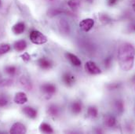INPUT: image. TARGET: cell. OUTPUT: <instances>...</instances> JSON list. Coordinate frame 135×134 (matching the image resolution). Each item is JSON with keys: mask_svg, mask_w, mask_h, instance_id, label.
Here are the masks:
<instances>
[{"mask_svg": "<svg viewBox=\"0 0 135 134\" xmlns=\"http://www.w3.org/2000/svg\"><path fill=\"white\" fill-rule=\"evenodd\" d=\"M22 112L29 118L35 119L36 118L37 115H38V111L36 109H35L32 107L30 106H25L22 108Z\"/></svg>", "mask_w": 135, "mask_h": 134, "instance_id": "30bf717a", "label": "cell"}, {"mask_svg": "<svg viewBox=\"0 0 135 134\" xmlns=\"http://www.w3.org/2000/svg\"><path fill=\"white\" fill-rule=\"evenodd\" d=\"M117 2H118V0H108V5L110 6H112L115 4H116Z\"/></svg>", "mask_w": 135, "mask_h": 134, "instance_id": "4316f807", "label": "cell"}, {"mask_svg": "<svg viewBox=\"0 0 135 134\" xmlns=\"http://www.w3.org/2000/svg\"><path fill=\"white\" fill-rule=\"evenodd\" d=\"M41 91L48 97H52L54 94L56 93L57 92V87L55 85L52 84V83H45L42 84L40 87Z\"/></svg>", "mask_w": 135, "mask_h": 134, "instance_id": "5b68a950", "label": "cell"}, {"mask_svg": "<svg viewBox=\"0 0 135 134\" xmlns=\"http://www.w3.org/2000/svg\"><path fill=\"white\" fill-rule=\"evenodd\" d=\"M37 64L38 67L43 70H50L53 67V62L46 57L39 58L37 61Z\"/></svg>", "mask_w": 135, "mask_h": 134, "instance_id": "9c48e42d", "label": "cell"}, {"mask_svg": "<svg viewBox=\"0 0 135 134\" xmlns=\"http://www.w3.org/2000/svg\"><path fill=\"white\" fill-rule=\"evenodd\" d=\"M4 70H5V72L7 75H9V76H14V75H16L17 73V71H18L17 67H15V66H12V65L6 66V67H5Z\"/></svg>", "mask_w": 135, "mask_h": 134, "instance_id": "ffe728a7", "label": "cell"}, {"mask_svg": "<svg viewBox=\"0 0 135 134\" xmlns=\"http://www.w3.org/2000/svg\"><path fill=\"white\" fill-rule=\"evenodd\" d=\"M13 101L15 103L22 105L28 102V97L25 92H18L15 94L13 97Z\"/></svg>", "mask_w": 135, "mask_h": 134, "instance_id": "8fae6325", "label": "cell"}, {"mask_svg": "<svg viewBox=\"0 0 135 134\" xmlns=\"http://www.w3.org/2000/svg\"><path fill=\"white\" fill-rule=\"evenodd\" d=\"M94 20L92 19V18H86V19H83L80 22H79V28L83 32H89L94 26Z\"/></svg>", "mask_w": 135, "mask_h": 134, "instance_id": "277c9868", "label": "cell"}, {"mask_svg": "<svg viewBox=\"0 0 135 134\" xmlns=\"http://www.w3.org/2000/svg\"><path fill=\"white\" fill-rule=\"evenodd\" d=\"M67 4L72 10H76L80 6V2L79 0H68Z\"/></svg>", "mask_w": 135, "mask_h": 134, "instance_id": "7402d4cb", "label": "cell"}, {"mask_svg": "<svg viewBox=\"0 0 135 134\" xmlns=\"http://www.w3.org/2000/svg\"><path fill=\"white\" fill-rule=\"evenodd\" d=\"M21 58L25 62H28L31 60V56L29 55L28 53H24V54L21 55Z\"/></svg>", "mask_w": 135, "mask_h": 134, "instance_id": "484cf974", "label": "cell"}, {"mask_svg": "<svg viewBox=\"0 0 135 134\" xmlns=\"http://www.w3.org/2000/svg\"><path fill=\"white\" fill-rule=\"evenodd\" d=\"M29 38H30L31 42L35 45H42V44L46 43L48 41L45 34H43L41 32L37 31V30L32 31L29 34Z\"/></svg>", "mask_w": 135, "mask_h": 134, "instance_id": "7a4b0ae2", "label": "cell"}, {"mask_svg": "<svg viewBox=\"0 0 135 134\" xmlns=\"http://www.w3.org/2000/svg\"><path fill=\"white\" fill-rule=\"evenodd\" d=\"M86 114H87V116L90 118H91V119L96 118L98 117V109L94 106H90L87 108Z\"/></svg>", "mask_w": 135, "mask_h": 134, "instance_id": "d6986e66", "label": "cell"}, {"mask_svg": "<svg viewBox=\"0 0 135 134\" xmlns=\"http://www.w3.org/2000/svg\"><path fill=\"white\" fill-rule=\"evenodd\" d=\"M27 129L25 126L21 122H15L11 126L9 133L12 134H23L26 133Z\"/></svg>", "mask_w": 135, "mask_h": 134, "instance_id": "52a82bcc", "label": "cell"}, {"mask_svg": "<svg viewBox=\"0 0 135 134\" xmlns=\"http://www.w3.org/2000/svg\"><path fill=\"white\" fill-rule=\"evenodd\" d=\"M134 31H135V26H134Z\"/></svg>", "mask_w": 135, "mask_h": 134, "instance_id": "4dcf8cb0", "label": "cell"}, {"mask_svg": "<svg viewBox=\"0 0 135 134\" xmlns=\"http://www.w3.org/2000/svg\"><path fill=\"white\" fill-rule=\"evenodd\" d=\"M132 8H133V9H134V11L135 12V2L133 3V5H132Z\"/></svg>", "mask_w": 135, "mask_h": 134, "instance_id": "83f0119b", "label": "cell"}, {"mask_svg": "<svg viewBox=\"0 0 135 134\" xmlns=\"http://www.w3.org/2000/svg\"><path fill=\"white\" fill-rule=\"evenodd\" d=\"M61 81L64 83V85H65L68 87H71L75 83L76 78H75V76L71 72L67 71L62 75Z\"/></svg>", "mask_w": 135, "mask_h": 134, "instance_id": "8992f818", "label": "cell"}, {"mask_svg": "<svg viewBox=\"0 0 135 134\" xmlns=\"http://www.w3.org/2000/svg\"><path fill=\"white\" fill-rule=\"evenodd\" d=\"M70 109H71V111L73 115H79L83 111V104H82L81 101H73L71 104Z\"/></svg>", "mask_w": 135, "mask_h": 134, "instance_id": "4fadbf2b", "label": "cell"}, {"mask_svg": "<svg viewBox=\"0 0 135 134\" xmlns=\"http://www.w3.org/2000/svg\"><path fill=\"white\" fill-rule=\"evenodd\" d=\"M13 48L17 52H22V51L25 50V49L27 48V42L25 40L17 41L13 45Z\"/></svg>", "mask_w": 135, "mask_h": 134, "instance_id": "2e32d148", "label": "cell"}, {"mask_svg": "<svg viewBox=\"0 0 135 134\" xmlns=\"http://www.w3.org/2000/svg\"><path fill=\"white\" fill-rule=\"evenodd\" d=\"M117 59L122 71H131L134 65L135 61V47L133 44L130 42L121 44L118 49Z\"/></svg>", "mask_w": 135, "mask_h": 134, "instance_id": "6da1fadb", "label": "cell"}, {"mask_svg": "<svg viewBox=\"0 0 135 134\" xmlns=\"http://www.w3.org/2000/svg\"><path fill=\"white\" fill-rule=\"evenodd\" d=\"M12 85H13V80L11 79L5 78L0 80V87H6V86H10Z\"/></svg>", "mask_w": 135, "mask_h": 134, "instance_id": "d4e9b609", "label": "cell"}, {"mask_svg": "<svg viewBox=\"0 0 135 134\" xmlns=\"http://www.w3.org/2000/svg\"><path fill=\"white\" fill-rule=\"evenodd\" d=\"M12 31L15 34H21L25 31V24L23 22H18L13 26Z\"/></svg>", "mask_w": 135, "mask_h": 134, "instance_id": "9a60e30c", "label": "cell"}, {"mask_svg": "<svg viewBox=\"0 0 135 134\" xmlns=\"http://www.w3.org/2000/svg\"><path fill=\"white\" fill-rule=\"evenodd\" d=\"M65 57L67 58V60L71 64V65H73L74 67H81L82 65V61L74 53H65Z\"/></svg>", "mask_w": 135, "mask_h": 134, "instance_id": "ba28073f", "label": "cell"}, {"mask_svg": "<svg viewBox=\"0 0 135 134\" xmlns=\"http://www.w3.org/2000/svg\"><path fill=\"white\" fill-rule=\"evenodd\" d=\"M58 28H59L60 32L63 34H68L70 33V31H71L70 25H69L68 22L65 19H61L59 21Z\"/></svg>", "mask_w": 135, "mask_h": 134, "instance_id": "7c38bea8", "label": "cell"}, {"mask_svg": "<svg viewBox=\"0 0 135 134\" xmlns=\"http://www.w3.org/2000/svg\"><path fill=\"white\" fill-rule=\"evenodd\" d=\"M9 103V99L7 96L4 94L0 95V107H4Z\"/></svg>", "mask_w": 135, "mask_h": 134, "instance_id": "cb8c5ba5", "label": "cell"}, {"mask_svg": "<svg viewBox=\"0 0 135 134\" xmlns=\"http://www.w3.org/2000/svg\"><path fill=\"white\" fill-rule=\"evenodd\" d=\"M47 114L50 117L57 118L60 115V107L56 104H50L47 108Z\"/></svg>", "mask_w": 135, "mask_h": 134, "instance_id": "5bb4252c", "label": "cell"}, {"mask_svg": "<svg viewBox=\"0 0 135 134\" xmlns=\"http://www.w3.org/2000/svg\"><path fill=\"white\" fill-rule=\"evenodd\" d=\"M0 6H1V0H0Z\"/></svg>", "mask_w": 135, "mask_h": 134, "instance_id": "f546056e", "label": "cell"}, {"mask_svg": "<svg viewBox=\"0 0 135 134\" xmlns=\"http://www.w3.org/2000/svg\"><path fill=\"white\" fill-rule=\"evenodd\" d=\"M39 130L42 133H54V129L52 128V126L46 122H42L40 124Z\"/></svg>", "mask_w": 135, "mask_h": 134, "instance_id": "ac0fdd59", "label": "cell"}, {"mask_svg": "<svg viewBox=\"0 0 135 134\" xmlns=\"http://www.w3.org/2000/svg\"><path fill=\"white\" fill-rule=\"evenodd\" d=\"M11 49V46L8 43H2L0 44V56H2L8 52H9Z\"/></svg>", "mask_w": 135, "mask_h": 134, "instance_id": "44dd1931", "label": "cell"}, {"mask_svg": "<svg viewBox=\"0 0 135 134\" xmlns=\"http://www.w3.org/2000/svg\"><path fill=\"white\" fill-rule=\"evenodd\" d=\"M104 125L107 126L108 128H112L115 126L116 124V119L113 115H106L104 119Z\"/></svg>", "mask_w": 135, "mask_h": 134, "instance_id": "e0dca14e", "label": "cell"}, {"mask_svg": "<svg viewBox=\"0 0 135 134\" xmlns=\"http://www.w3.org/2000/svg\"><path fill=\"white\" fill-rule=\"evenodd\" d=\"M20 82H21V84L25 89H27L28 90H30L32 89V84H31V82H30L29 80H28V78H26L25 77L23 76L22 78H21Z\"/></svg>", "mask_w": 135, "mask_h": 134, "instance_id": "603a6c76", "label": "cell"}, {"mask_svg": "<svg viewBox=\"0 0 135 134\" xmlns=\"http://www.w3.org/2000/svg\"><path fill=\"white\" fill-rule=\"evenodd\" d=\"M86 1H87V2H92L94 0H86Z\"/></svg>", "mask_w": 135, "mask_h": 134, "instance_id": "f1b7e54d", "label": "cell"}, {"mask_svg": "<svg viewBox=\"0 0 135 134\" xmlns=\"http://www.w3.org/2000/svg\"><path fill=\"white\" fill-rule=\"evenodd\" d=\"M85 70L87 73L92 75H98L101 74V70L95 62L92 61H88L85 64Z\"/></svg>", "mask_w": 135, "mask_h": 134, "instance_id": "3957f363", "label": "cell"}]
</instances>
